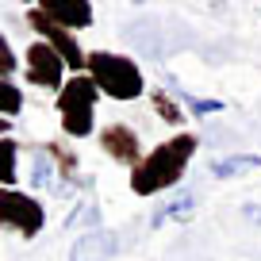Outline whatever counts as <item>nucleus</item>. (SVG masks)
I'll return each mask as SVG.
<instances>
[{
  "instance_id": "nucleus-1",
  "label": "nucleus",
  "mask_w": 261,
  "mask_h": 261,
  "mask_svg": "<svg viewBox=\"0 0 261 261\" xmlns=\"http://www.w3.org/2000/svg\"><path fill=\"white\" fill-rule=\"evenodd\" d=\"M196 146H200V139H196L192 130H180L173 139L158 142V146L130 169V192L135 196H158V192H165V188H177L180 177H185V169H188V162L196 158Z\"/></svg>"
},
{
  "instance_id": "nucleus-2",
  "label": "nucleus",
  "mask_w": 261,
  "mask_h": 261,
  "mask_svg": "<svg viewBox=\"0 0 261 261\" xmlns=\"http://www.w3.org/2000/svg\"><path fill=\"white\" fill-rule=\"evenodd\" d=\"M85 73L92 77V85L108 100H119V104H130L146 92V77H142L139 62L127 54H115V50H89V69Z\"/></svg>"
},
{
  "instance_id": "nucleus-3",
  "label": "nucleus",
  "mask_w": 261,
  "mask_h": 261,
  "mask_svg": "<svg viewBox=\"0 0 261 261\" xmlns=\"http://www.w3.org/2000/svg\"><path fill=\"white\" fill-rule=\"evenodd\" d=\"M96 100H100V89L92 85L89 73H77L65 81V89L54 100L65 139H89L96 130Z\"/></svg>"
},
{
  "instance_id": "nucleus-4",
  "label": "nucleus",
  "mask_w": 261,
  "mask_h": 261,
  "mask_svg": "<svg viewBox=\"0 0 261 261\" xmlns=\"http://www.w3.org/2000/svg\"><path fill=\"white\" fill-rule=\"evenodd\" d=\"M27 27L39 35V42H46V46L65 62L69 77H77V73H85V69H89V50L77 42V35H73V31H65V27L50 23V19L39 12V4H31V8H27Z\"/></svg>"
},
{
  "instance_id": "nucleus-5",
  "label": "nucleus",
  "mask_w": 261,
  "mask_h": 261,
  "mask_svg": "<svg viewBox=\"0 0 261 261\" xmlns=\"http://www.w3.org/2000/svg\"><path fill=\"white\" fill-rule=\"evenodd\" d=\"M0 227L19 230L23 238H39L46 227V204L19 188H0Z\"/></svg>"
},
{
  "instance_id": "nucleus-6",
  "label": "nucleus",
  "mask_w": 261,
  "mask_h": 261,
  "mask_svg": "<svg viewBox=\"0 0 261 261\" xmlns=\"http://www.w3.org/2000/svg\"><path fill=\"white\" fill-rule=\"evenodd\" d=\"M65 73H69V69H65V62L46 46V42L35 39L31 46H27V65H23V81H27V85L46 89V92H62L65 81H69Z\"/></svg>"
},
{
  "instance_id": "nucleus-7",
  "label": "nucleus",
  "mask_w": 261,
  "mask_h": 261,
  "mask_svg": "<svg viewBox=\"0 0 261 261\" xmlns=\"http://www.w3.org/2000/svg\"><path fill=\"white\" fill-rule=\"evenodd\" d=\"M96 142H100V150H104L115 165H127V169H135V165L146 158L142 154L139 130L127 127V123H104V127L96 130Z\"/></svg>"
},
{
  "instance_id": "nucleus-8",
  "label": "nucleus",
  "mask_w": 261,
  "mask_h": 261,
  "mask_svg": "<svg viewBox=\"0 0 261 261\" xmlns=\"http://www.w3.org/2000/svg\"><path fill=\"white\" fill-rule=\"evenodd\" d=\"M39 12L50 19V23H58V27H65V31H85V27H92L96 23V12H92V4L89 0H42L39 4Z\"/></svg>"
},
{
  "instance_id": "nucleus-9",
  "label": "nucleus",
  "mask_w": 261,
  "mask_h": 261,
  "mask_svg": "<svg viewBox=\"0 0 261 261\" xmlns=\"http://www.w3.org/2000/svg\"><path fill=\"white\" fill-rule=\"evenodd\" d=\"M115 234L112 230H81V234L73 238V246H69V261H112L115 257Z\"/></svg>"
},
{
  "instance_id": "nucleus-10",
  "label": "nucleus",
  "mask_w": 261,
  "mask_h": 261,
  "mask_svg": "<svg viewBox=\"0 0 261 261\" xmlns=\"http://www.w3.org/2000/svg\"><path fill=\"white\" fill-rule=\"evenodd\" d=\"M31 180L35 188H42V192H69V185L62 180V173L54 169V162L46 158V150H35V162H31Z\"/></svg>"
},
{
  "instance_id": "nucleus-11",
  "label": "nucleus",
  "mask_w": 261,
  "mask_h": 261,
  "mask_svg": "<svg viewBox=\"0 0 261 261\" xmlns=\"http://www.w3.org/2000/svg\"><path fill=\"white\" fill-rule=\"evenodd\" d=\"M42 150H46V158L54 162V169L62 173V180L65 185H73V177H77V150H69L65 142H42Z\"/></svg>"
},
{
  "instance_id": "nucleus-12",
  "label": "nucleus",
  "mask_w": 261,
  "mask_h": 261,
  "mask_svg": "<svg viewBox=\"0 0 261 261\" xmlns=\"http://www.w3.org/2000/svg\"><path fill=\"white\" fill-rule=\"evenodd\" d=\"M16 165H19V142L0 139V188H16Z\"/></svg>"
},
{
  "instance_id": "nucleus-13",
  "label": "nucleus",
  "mask_w": 261,
  "mask_h": 261,
  "mask_svg": "<svg viewBox=\"0 0 261 261\" xmlns=\"http://www.w3.org/2000/svg\"><path fill=\"white\" fill-rule=\"evenodd\" d=\"M250 169H261V154H234V158L212 162L215 177H238V173H250Z\"/></svg>"
},
{
  "instance_id": "nucleus-14",
  "label": "nucleus",
  "mask_w": 261,
  "mask_h": 261,
  "mask_svg": "<svg viewBox=\"0 0 261 261\" xmlns=\"http://www.w3.org/2000/svg\"><path fill=\"white\" fill-rule=\"evenodd\" d=\"M23 112V89L12 77H0V119H16Z\"/></svg>"
},
{
  "instance_id": "nucleus-15",
  "label": "nucleus",
  "mask_w": 261,
  "mask_h": 261,
  "mask_svg": "<svg viewBox=\"0 0 261 261\" xmlns=\"http://www.w3.org/2000/svg\"><path fill=\"white\" fill-rule=\"evenodd\" d=\"M150 104H154V115H158V119H165L169 127H180V123H185L180 104H177V100H173L165 89H154V92H150Z\"/></svg>"
},
{
  "instance_id": "nucleus-16",
  "label": "nucleus",
  "mask_w": 261,
  "mask_h": 261,
  "mask_svg": "<svg viewBox=\"0 0 261 261\" xmlns=\"http://www.w3.org/2000/svg\"><path fill=\"white\" fill-rule=\"evenodd\" d=\"M192 212H196V192H185V196H177L173 204H165L150 223H154V227H162V223H169V219H188Z\"/></svg>"
},
{
  "instance_id": "nucleus-17",
  "label": "nucleus",
  "mask_w": 261,
  "mask_h": 261,
  "mask_svg": "<svg viewBox=\"0 0 261 261\" xmlns=\"http://www.w3.org/2000/svg\"><path fill=\"white\" fill-rule=\"evenodd\" d=\"M16 69H19V58H16V50H12L8 35L0 31V77H16Z\"/></svg>"
},
{
  "instance_id": "nucleus-18",
  "label": "nucleus",
  "mask_w": 261,
  "mask_h": 261,
  "mask_svg": "<svg viewBox=\"0 0 261 261\" xmlns=\"http://www.w3.org/2000/svg\"><path fill=\"white\" fill-rule=\"evenodd\" d=\"M185 108L192 115H215L223 112V100H207V96H185Z\"/></svg>"
},
{
  "instance_id": "nucleus-19",
  "label": "nucleus",
  "mask_w": 261,
  "mask_h": 261,
  "mask_svg": "<svg viewBox=\"0 0 261 261\" xmlns=\"http://www.w3.org/2000/svg\"><path fill=\"white\" fill-rule=\"evenodd\" d=\"M85 219H96V207H92V204H85V207H77V212L65 215V230H73L77 223H85Z\"/></svg>"
},
{
  "instance_id": "nucleus-20",
  "label": "nucleus",
  "mask_w": 261,
  "mask_h": 261,
  "mask_svg": "<svg viewBox=\"0 0 261 261\" xmlns=\"http://www.w3.org/2000/svg\"><path fill=\"white\" fill-rule=\"evenodd\" d=\"M12 135V119H0V139H8Z\"/></svg>"
}]
</instances>
